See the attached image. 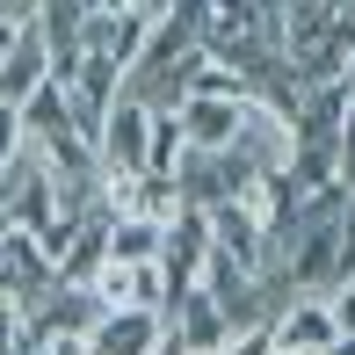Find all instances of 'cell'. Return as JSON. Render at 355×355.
Masks as SVG:
<instances>
[{
  "label": "cell",
  "mask_w": 355,
  "mask_h": 355,
  "mask_svg": "<svg viewBox=\"0 0 355 355\" xmlns=\"http://www.w3.org/2000/svg\"><path fill=\"white\" fill-rule=\"evenodd\" d=\"M0 218H8L15 232H29V239L58 225V174L44 167L37 145H22V153L0 167Z\"/></svg>",
  "instance_id": "6da1fadb"
},
{
  "label": "cell",
  "mask_w": 355,
  "mask_h": 355,
  "mask_svg": "<svg viewBox=\"0 0 355 355\" xmlns=\"http://www.w3.org/2000/svg\"><path fill=\"white\" fill-rule=\"evenodd\" d=\"M145 153H153V102L123 87L116 102H109V123H102V138H94V159H102L109 174H145Z\"/></svg>",
  "instance_id": "7a4b0ae2"
},
{
  "label": "cell",
  "mask_w": 355,
  "mask_h": 355,
  "mask_svg": "<svg viewBox=\"0 0 355 355\" xmlns=\"http://www.w3.org/2000/svg\"><path fill=\"white\" fill-rule=\"evenodd\" d=\"M203 261H211V211L182 203V211L167 218V247H159V268H167V290H174V297H182V290H196Z\"/></svg>",
  "instance_id": "3957f363"
},
{
  "label": "cell",
  "mask_w": 355,
  "mask_h": 355,
  "mask_svg": "<svg viewBox=\"0 0 355 355\" xmlns=\"http://www.w3.org/2000/svg\"><path fill=\"white\" fill-rule=\"evenodd\" d=\"M268 334H276L283 355H327L341 341V327H334L327 297H283L276 312H268Z\"/></svg>",
  "instance_id": "277c9868"
},
{
  "label": "cell",
  "mask_w": 355,
  "mask_h": 355,
  "mask_svg": "<svg viewBox=\"0 0 355 355\" xmlns=\"http://www.w3.org/2000/svg\"><path fill=\"white\" fill-rule=\"evenodd\" d=\"M239 102H247V94H239ZM239 102L182 94V102H174V123H182L189 153H232V145H239Z\"/></svg>",
  "instance_id": "5b68a950"
},
{
  "label": "cell",
  "mask_w": 355,
  "mask_h": 355,
  "mask_svg": "<svg viewBox=\"0 0 355 355\" xmlns=\"http://www.w3.org/2000/svg\"><path fill=\"white\" fill-rule=\"evenodd\" d=\"M167 334V312H102L87 327V355H153Z\"/></svg>",
  "instance_id": "8992f818"
},
{
  "label": "cell",
  "mask_w": 355,
  "mask_h": 355,
  "mask_svg": "<svg viewBox=\"0 0 355 355\" xmlns=\"http://www.w3.org/2000/svg\"><path fill=\"white\" fill-rule=\"evenodd\" d=\"M44 80H51V44H44L37 29H22V37H15V51L0 58V109H22Z\"/></svg>",
  "instance_id": "52a82bcc"
},
{
  "label": "cell",
  "mask_w": 355,
  "mask_h": 355,
  "mask_svg": "<svg viewBox=\"0 0 355 355\" xmlns=\"http://www.w3.org/2000/svg\"><path fill=\"white\" fill-rule=\"evenodd\" d=\"M15 116H22V145H51L58 131H80V123H73V102H66V87H58V80H44V87L15 109Z\"/></svg>",
  "instance_id": "ba28073f"
},
{
  "label": "cell",
  "mask_w": 355,
  "mask_h": 355,
  "mask_svg": "<svg viewBox=\"0 0 355 355\" xmlns=\"http://www.w3.org/2000/svg\"><path fill=\"white\" fill-rule=\"evenodd\" d=\"M167 247V225L153 218H109V261H159Z\"/></svg>",
  "instance_id": "9c48e42d"
},
{
  "label": "cell",
  "mask_w": 355,
  "mask_h": 355,
  "mask_svg": "<svg viewBox=\"0 0 355 355\" xmlns=\"http://www.w3.org/2000/svg\"><path fill=\"white\" fill-rule=\"evenodd\" d=\"M327 312H334V327H341V341H355V276L327 290Z\"/></svg>",
  "instance_id": "30bf717a"
},
{
  "label": "cell",
  "mask_w": 355,
  "mask_h": 355,
  "mask_svg": "<svg viewBox=\"0 0 355 355\" xmlns=\"http://www.w3.org/2000/svg\"><path fill=\"white\" fill-rule=\"evenodd\" d=\"M225 355H276V334L268 327H239L232 341H225Z\"/></svg>",
  "instance_id": "8fae6325"
},
{
  "label": "cell",
  "mask_w": 355,
  "mask_h": 355,
  "mask_svg": "<svg viewBox=\"0 0 355 355\" xmlns=\"http://www.w3.org/2000/svg\"><path fill=\"white\" fill-rule=\"evenodd\" d=\"M153 355H189V348H182V341H174V334H159V348H153Z\"/></svg>",
  "instance_id": "7c38bea8"
},
{
  "label": "cell",
  "mask_w": 355,
  "mask_h": 355,
  "mask_svg": "<svg viewBox=\"0 0 355 355\" xmlns=\"http://www.w3.org/2000/svg\"><path fill=\"white\" fill-rule=\"evenodd\" d=\"M15 37H22V29H8V22H0V58H8V51H15Z\"/></svg>",
  "instance_id": "4fadbf2b"
},
{
  "label": "cell",
  "mask_w": 355,
  "mask_h": 355,
  "mask_svg": "<svg viewBox=\"0 0 355 355\" xmlns=\"http://www.w3.org/2000/svg\"><path fill=\"white\" fill-rule=\"evenodd\" d=\"M0 312H15V304H0Z\"/></svg>",
  "instance_id": "5bb4252c"
},
{
  "label": "cell",
  "mask_w": 355,
  "mask_h": 355,
  "mask_svg": "<svg viewBox=\"0 0 355 355\" xmlns=\"http://www.w3.org/2000/svg\"><path fill=\"white\" fill-rule=\"evenodd\" d=\"M276 355H283V348H276Z\"/></svg>",
  "instance_id": "9a60e30c"
}]
</instances>
